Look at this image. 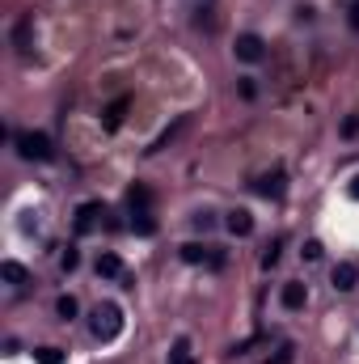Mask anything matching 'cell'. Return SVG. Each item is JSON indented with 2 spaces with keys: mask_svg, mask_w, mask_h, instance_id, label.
I'll return each instance as SVG.
<instances>
[{
  "mask_svg": "<svg viewBox=\"0 0 359 364\" xmlns=\"http://www.w3.org/2000/svg\"><path fill=\"white\" fill-rule=\"evenodd\" d=\"M89 330H93V339H102V343L118 339V330H123V309H118L114 301H102L98 309H93V318H89Z\"/></svg>",
  "mask_w": 359,
  "mask_h": 364,
  "instance_id": "1",
  "label": "cell"
},
{
  "mask_svg": "<svg viewBox=\"0 0 359 364\" xmlns=\"http://www.w3.org/2000/svg\"><path fill=\"white\" fill-rule=\"evenodd\" d=\"M17 153L26 161H51L55 157L51 136H42V132H17Z\"/></svg>",
  "mask_w": 359,
  "mask_h": 364,
  "instance_id": "2",
  "label": "cell"
},
{
  "mask_svg": "<svg viewBox=\"0 0 359 364\" xmlns=\"http://www.w3.org/2000/svg\"><path fill=\"white\" fill-rule=\"evenodd\" d=\"M102 216H106V204H98V199H89V204H81L77 208V233L85 237V233H93L102 225Z\"/></svg>",
  "mask_w": 359,
  "mask_h": 364,
  "instance_id": "3",
  "label": "cell"
},
{
  "mask_svg": "<svg viewBox=\"0 0 359 364\" xmlns=\"http://www.w3.org/2000/svg\"><path fill=\"white\" fill-rule=\"evenodd\" d=\"M232 51H237V60H245V64H258L262 56H267V43H262L258 34H237Z\"/></svg>",
  "mask_w": 359,
  "mask_h": 364,
  "instance_id": "4",
  "label": "cell"
},
{
  "mask_svg": "<svg viewBox=\"0 0 359 364\" xmlns=\"http://www.w3.org/2000/svg\"><path fill=\"white\" fill-rule=\"evenodd\" d=\"M182 263H224V254L215 246H203V241H186V246H182Z\"/></svg>",
  "mask_w": 359,
  "mask_h": 364,
  "instance_id": "5",
  "label": "cell"
},
{
  "mask_svg": "<svg viewBox=\"0 0 359 364\" xmlns=\"http://www.w3.org/2000/svg\"><path fill=\"white\" fill-rule=\"evenodd\" d=\"M330 284L338 288V293H351V288L359 284V267H355V263H338V267L330 271Z\"/></svg>",
  "mask_w": 359,
  "mask_h": 364,
  "instance_id": "6",
  "label": "cell"
},
{
  "mask_svg": "<svg viewBox=\"0 0 359 364\" xmlns=\"http://www.w3.org/2000/svg\"><path fill=\"white\" fill-rule=\"evenodd\" d=\"M283 182H287V178L275 169V174H262V178L254 182V191H258V195H267V199H283V191H287Z\"/></svg>",
  "mask_w": 359,
  "mask_h": 364,
  "instance_id": "7",
  "label": "cell"
},
{
  "mask_svg": "<svg viewBox=\"0 0 359 364\" xmlns=\"http://www.w3.org/2000/svg\"><path fill=\"white\" fill-rule=\"evenodd\" d=\"M224 225H228V233H237V237H250V233H254V212H245V208H232Z\"/></svg>",
  "mask_w": 359,
  "mask_h": 364,
  "instance_id": "8",
  "label": "cell"
},
{
  "mask_svg": "<svg viewBox=\"0 0 359 364\" xmlns=\"http://www.w3.org/2000/svg\"><path fill=\"white\" fill-rule=\"evenodd\" d=\"M279 301H283V309H304L308 305V288L304 284H283V293H279Z\"/></svg>",
  "mask_w": 359,
  "mask_h": 364,
  "instance_id": "9",
  "label": "cell"
},
{
  "mask_svg": "<svg viewBox=\"0 0 359 364\" xmlns=\"http://www.w3.org/2000/svg\"><path fill=\"white\" fill-rule=\"evenodd\" d=\"M98 276L102 280H123V263H118V254H98Z\"/></svg>",
  "mask_w": 359,
  "mask_h": 364,
  "instance_id": "10",
  "label": "cell"
},
{
  "mask_svg": "<svg viewBox=\"0 0 359 364\" xmlns=\"http://www.w3.org/2000/svg\"><path fill=\"white\" fill-rule=\"evenodd\" d=\"M148 204H152V191L135 182V186L127 191V208H131V212H148Z\"/></svg>",
  "mask_w": 359,
  "mask_h": 364,
  "instance_id": "11",
  "label": "cell"
},
{
  "mask_svg": "<svg viewBox=\"0 0 359 364\" xmlns=\"http://www.w3.org/2000/svg\"><path fill=\"white\" fill-rule=\"evenodd\" d=\"M131 229L139 237H152L157 233V221H152V212H131Z\"/></svg>",
  "mask_w": 359,
  "mask_h": 364,
  "instance_id": "12",
  "label": "cell"
},
{
  "mask_svg": "<svg viewBox=\"0 0 359 364\" xmlns=\"http://www.w3.org/2000/svg\"><path fill=\"white\" fill-rule=\"evenodd\" d=\"M0 280H5V284H26V267H21V263H0Z\"/></svg>",
  "mask_w": 359,
  "mask_h": 364,
  "instance_id": "13",
  "label": "cell"
},
{
  "mask_svg": "<svg viewBox=\"0 0 359 364\" xmlns=\"http://www.w3.org/2000/svg\"><path fill=\"white\" fill-rule=\"evenodd\" d=\"M123 114H127V98H118V102L106 110V132H118V123H123Z\"/></svg>",
  "mask_w": 359,
  "mask_h": 364,
  "instance_id": "14",
  "label": "cell"
},
{
  "mask_svg": "<svg viewBox=\"0 0 359 364\" xmlns=\"http://www.w3.org/2000/svg\"><path fill=\"white\" fill-rule=\"evenodd\" d=\"M77 309H81V305H77V297H72V293H64V297L55 301V313H59L64 322H72V318H77Z\"/></svg>",
  "mask_w": 359,
  "mask_h": 364,
  "instance_id": "15",
  "label": "cell"
},
{
  "mask_svg": "<svg viewBox=\"0 0 359 364\" xmlns=\"http://www.w3.org/2000/svg\"><path fill=\"white\" fill-rule=\"evenodd\" d=\"M170 364H195V356H190V343H186V339H178V343H174Z\"/></svg>",
  "mask_w": 359,
  "mask_h": 364,
  "instance_id": "16",
  "label": "cell"
},
{
  "mask_svg": "<svg viewBox=\"0 0 359 364\" xmlns=\"http://www.w3.org/2000/svg\"><path fill=\"white\" fill-rule=\"evenodd\" d=\"M34 356H38V364H64V352L59 348H38Z\"/></svg>",
  "mask_w": 359,
  "mask_h": 364,
  "instance_id": "17",
  "label": "cell"
},
{
  "mask_svg": "<svg viewBox=\"0 0 359 364\" xmlns=\"http://www.w3.org/2000/svg\"><path fill=\"white\" fill-rule=\"evenodd\" d=\"M279 250H283V237H279V241H271V246H267V254H262V267H267V271H271V267L279 263Z\"/></svg>",
  "mask_w": 359,
  "mask_h": 364,
  "instance_id": "18",
  "label": "cell"
},
{
  "mask_svg": "<svg viewBox=\"0 0 359 364\" xmlns=\"http://www.w3.org/2000/svg\"><path fill=\"white\" fill-rule=\"evenodd\" d=\"M13 43L21 47V51H30V21H21V26L13 30Z\"/></svg>",
  "mask_w": 359,
  "mask_h": 364,
  "instance_id": "19",
  "label": "cell"
},
{
  "mask_svg": "<svg viewBox=\"0 0 359 364\" xmlns=\"http://www.w3.org/2000/svg\"><path fill=\"white\" fill-rule=\"evenodd\" d=\"M300 254H304L308 263H317V258H321V241H317V237H308V241H304V250H300Z\"/></svg>",
  "mask_w": 359,
  "mask_h": 364,
  "instance_id": "20",
  "label": "cell"
},
{
  "mask_svg": "<svg viewBox=\"0 0 359 364\" xmlns=\"http://www.w3.org/2000/svg\"><path fill=\"white\" fill-rule=\"evenodd\" d=\"M77 263H81V254H77V250H64V258H59L64 271H77Z\"/></svg>",
  "mask_w": 359,
  "mask_h": 364,
  "instance_id": "21",
  "label": "cell"
},
{
  "mask_svg": "<svg viewBox=\"0 0 359 364\" xmlns=\"http://www.w3.org/2000/svg\"><path fill=\"white\" fill-rule=\"evenodd\" d=\"M211 225H215V216H211V212H199V216H195V229H203V233H207Z\"/></svg>",
  "mask_w": 359,
  "mask_h": 364,
  "instance_id": "22",
  "label": "cell"
},
{
  "mask_svg": "<svg viewBox=\"0 0 359 364\" xmlns=\"http://www.w3.org/2000/svg\"><path fill=\"white\" fill-rule=\"evenodd\" d=\"M254 93H258V85L250 77H241V98H254Z\"/></svg>",
  "mask_w": 359,
  "mask_h": 364,
  "instance_id": "23",
  "label": "cell"
},
{
  "mask_svg": "<svg viewBox=\"0 0 359 364\" xmlns=\"http://www.w3.org/2000/svg\"><path fill=\"white\" fill-rule=\"evenodd\" d=\"M347 195H351V199H359V174L351 178V186H347Z\"/></svg>",
  "mask_w": 359,
  "mask_h": 364,
  "instance_id": "24",
  "label": "cell"
}]
</instances>
